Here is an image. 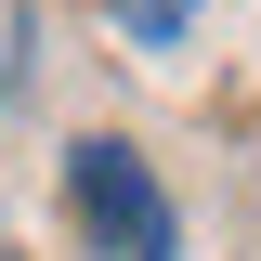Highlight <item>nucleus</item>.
<instances>
[{
	"mask_svg": "<svg viewBox=\"0 0 261 261\" xmlns=\"http://www.w3.org/2000/svg\"><path fill=\"white\" fill-rule=\"evenodd\" d=\"M65 209H79L92 261H170V248H183V222H170V196H157V170L130 157L118 130L65 144Z\"/></svg>",
	"mask_w": 261,
	"mask_h": 261,
	"instance_id": "f257e3e1",
	"label": "nucleus"
},
{
	"mask_svg": "<svg viewBox=\"0 0 261 261\" xmlns=\"http://www.w3.org/2000/svg\"><path fill=\"white\" fill-rule=\"evenodd\" d=\"M105 13H118L130 53H183V27H196V0H105Z\"/></svg>",
	"mask_w": 261,
	"mask_h": 261,
	"instance_id": "f03ea898",
	"label": "nucleus"
}]
</instances>
